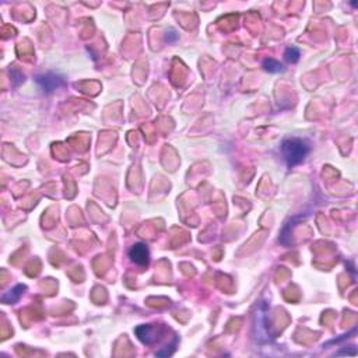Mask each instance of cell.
Returning a JSON list of instances; mask_svg holds the SVG:
<instances>
[{"instance_id": "obj_6", "label": "cell", "mask_w": 358, "mask_h": 358, "mask_svg": "<svg viewBox=\"0 0 358 358\" xmlns=\"http://www.w3.org/2000/svg\"><path fill=\"white\" fill-rule=\"evenodd\" d=\"M24 290H25V285H22V284L16 285L13 290L9 291V292L3 296V302H5V304H14V302H17L18 300H20V296L22 295Z\"/></svg>"}, {"instance_id": "obj_7", "label": "cell", "mask_w": 358, "mask_h": 358, "mask_svg": "<svg viewBox=\"0 0 358 358\" xmlns=\"http://www.w3.org/2000/svg\"><path fill=\"white\" fill-rule=\"evenodd\" d=\"M263 67H264V70H267V72L270 73H277L283 70V65H281L279 61L272 59V57H268V59H264V61H263Z\"/></svg>"}, {"instance_id": "obj_8", "label": "cell", "mask_w": 358, "mask_h": 358, "mask_svg": "<svg viewBox=\"0 0 358 358\" xmlns=\"http://www.w3.org/2000/svg\"><path fill=\"white\" fill-rule=\"evenodd\" d=\"M285 59L288 62H291V63H295V62H298V59H300V56H301V53H300V50L296 49V48H294V46H291V48H288V49L285 50Z\"/></svg>"}, {"instance_id": "obj_1", "label": "cell", "mask_w": 358, "mask_h": 358, "mask_svg": "<svg viewBox=\"0 0 358 358\" xmlns=\"http://www.w3.org/2000/svg\"><path fill=\"white\" fill-rule=\"evenodd\" d=\"M311 145L307 140L291 137L283 141L281 144V154L284 157L285 162L288 167H295L300 162L305 160V157L309 154Z\"/></svg>"}, {"instance_id": "obj_5", "label": "cell", "mask_w": 358, "mask_h": 358, "mask_svg": "<svg viewBox=\"0 0 358 358\" xmlns=\"http://www.w3.org/2000/svg\"><path fill=\"white\" fill-rule=\"evenodd\" d=\"M267 316L266 312H262V309H257L256 312V322H255V329H257L256 337L260 339V335H264L266 337L268 336V326L267 324Z\"/></svg>"}, {"instance_id": "obj_4", "label": "cell", "mask_w": 358, "mask_h": 358, "mask_svg": "<svg viewBox=\"0 0 358 358\" xmlns=\"http://www.w3.org/2000/svg\"><path fill=\"white\" fill-rule=\"evenodd\" d=\"M134 332H136L137 339L144 344H153L157 341L158 332H157L156 326H153V324H140L134 329Z\"/></svg>"}, {"instance_id": "obj_3", "label": "cell", "mask_w": 358, "mask_h": 358, "mask_svg": "<svg viewBox=\"0 0 358 358\" xmlns=\"http://www.w3.org/2000/svg\"><path fill=\"white\" fill-rule=\"evenodd\" d=\"M129 257L132 259V262H134L137 266L144 267L150 262V251L144 244H134L130 249H129Z\"/></svg>"}, {"instance_id": "obj_2", "label": "cell", "mask_w": 358, "mask_h": 358, "mask_svg": "<svg viewBox=\"0 0 358 358\" xmlns=\"http://www.w3.org/2000/svg\"><path fill=\"white\" fill-rule=\"evenodd\" d=\"M35 81L39 85V88L42 90L44 93H53L55 90L63 87L66 81L65 78L56 74V73H45V74H39L35 77Z\"/></svg>"}]
</instances>
